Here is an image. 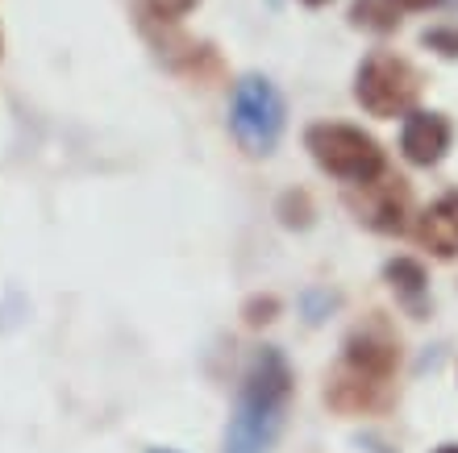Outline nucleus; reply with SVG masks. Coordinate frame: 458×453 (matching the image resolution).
<instances>
[{"instance_id": "f257e3e1", "label": "nucleus", "mask_w": 458, "mask_h": 453, "mask_svg": "<svg viewBox=\"0 0 458 453\" xmlns=\"http://www.w3.org/2000/svg\"><path fill=\"white\" fill-rule=\"evenodd\" d=\"M292 399V370L279 349H263L254 366L246 370L238 407L225 432V453H271L279 429H284V407Z\"/></svg>"}, {"instance_id": "f03ea898", "label": "nucleus", "mask_w": 458, "mask_h": 453, "mask_svg": "<svg viewBox=\"0 0 458 453\" xmlns=\"http://www.w3.org/2000/svg\"><path fill=\"white\" fill-rule=\"evenodd\" d=\"M304 142L313 150L317 167L346 183H371L375 175H384V155L375 138L354 125H313L304 133Z\"/></svg>"}, {"instance_id": "7ed1b4c3", "label": "nucleus", "mask_w": 458, "mask_h": 453, "mask_svg": "<svg viewBox=\"0 0 458 453\" xmlns=\"http://www.w3.org/2000/svg\"><path fill=\"white\" fill-rule=\"evenodd\" d=\"M229 125H233V138H238L250 155H271L284 133V100L267 80L259 75H246L238 88H233V105H229Z\"/></svg>"}, {"instance_id": "20e7f679", "label": "nucleus", "mask_w": 458, "mask_h": 453, "mask_svg": "<svg viewBox=\"0 0 458 453\" xmlns=\"http://www.w3.org/2000/svg\"><path fill=\"white\" fill-rule=\"evenodd\" d=\"M417 88H421L417 71L404 59H396V55H371L359 67V80H354V96H359V105L371 117H400V113H409V105L417 100Z\"/></svg>"}, {"instance_id": "39448f33", "label": "nucleus", "mask_w": 458, "mask_h": 453, "mask_svg": "<svg viewBox=\"0 0 458 453\" xmlns=\"http://www.w3.org/2000/svg\"><path fill=\"white\" fill-rule=\"evenodd\" d=\"M396 337L387 329L384 321H367L362 329H354L346 341V366L362 370V374H371V379H384L396 370Z\"/></svg>"}, {"instance_id": "423d86ee", "label": "nucleus", "mask_w": 458, "mask_h": 453, "mask_svg": "<svg viewBox=\"0 0 458 453\" xmlns=\"http://www.w3.org/2000/svg\"><path fill=\"white\" fill-rule=\"evenodd\" d=\"M400 150L417 167H434L450 150V121L437 113H409L404 130H400Z\"/></svg>"}, {"instance_id": "0eeeda50", "label": "nucleus", "mask_w": 458, "mask_h": 453, "mask_svg": "<svg viewBox=\"0 0 458 453\" xmlns=\"http://www.w3.org/2000/svg\"><path fill=\"white\" fill-rule=\"evenodd\" d=\"M359 188H362V200H354L359 221H367V225L379 229V233H396V229H404V204H409L404 183L400 180H379V175H375L371 183H359Z\"/></svg>"}, {"instance_id": "6e6552de", "label": "nucleus", "mask_w": 458, "mask_h": 453, "mask_svg": "<svg viewBox=\"0 0 458 453\" xmlns=\"http://www.w3.org/2000/svg\"><path fill=\"white\" fill-rule=\"evenodd\" d=\"M421 241L437 258H454L458 254V196H442L437 204H429V213L421 216Z\"/></svg>"}, {"instance_id": "1a4fd4ad", "label": "nucleus", "mask_w": 458, "mask_h": 453, "mask_svg": "<svg viewBox=\"0 0 458 453\" xmlns=\"http://www.w3.org/2000/svg\"><path fill=\"white\" fill-rule=\"evenodd\" d=\"M379 395H384V379H371V374H362L354 366H342V374L329 382L326 399L342 412H359V407H375L379 404Z\"/></svg>"}, {"instance_id": "9d476101", "label": "nucleus", "mask_w": 458, "mask_h": 453, "mask_svg": "<svg viewBox=\"0 0 458 453\" xmlns=\"http://www.w3.org/2000/svg\"><path fill=\"white\" fill-rule=\"evenodd\" d=\"M387 279H392V287H396L400 296L409 299L412 308H421V291H425V274H421V266L412 263V258H396V263L387 266Z\"/></svg>"}, {"instance_id": "9b49d317", "label": "nucleus", "mask_w": 458, "mask_h": 453, "mask_svg": "<svg viewBox=\"0 0 458 453\" xmlns=\"http://www.w3.org/2000/svg\"><path fill=\"white\" fill-rule=\"evenodd\" d=\"M425 42L442 55H458V29H434V34H425Z\"/></svg>"}, {"instance_id": "f8f14e48", "label": "nucleus", "mask_w": 458, "mask_h": 453, "mask_svg": "<svg viewBox=\"0 0 458 453\" xmlns=\"http://www.w3.org/2000/svg\"><path fill=\"white\" fill-rule=\"evenodd\" d=\"M387 4H392L396 13H400V9L412 13V9H429V4H437V0H387Z\"/></svg>"}, {"instance_id": "ddd939ff", "label": "nucleus", "mask_w": 458, "mask_h": 453, "mask_svg": "<svg viewBox=\"0 0 458 453\" xmlns=\"http://www.w3.org/2000/svg\"><path fill=\"white\" fill-rule=\"evenodd\" d=\"M437 453H458V445H442V449H437Z\"/></svg>"}, {"instance_id": "4468645a", "label": "nucleus", "mask_w": 458, "mask_h": 453, "mask_svg": "<svg viewBox=\"0 0 458 453\" xmlns=\"http://www.w3.org/2000/svg\"><path fill=\"white\" fill-rule=\"evenodd\" d=\"M304 4H326V0H304Z\"/></svg>"}, {"instance_id": "2eb2a0df", "label": "nucleus", "mask_w": 458, "mask_h": 453, "mask_svg": "<svg viewBox=\"0 0 458 453\" xmlns=\"http://www.w3.org/2000/svg\"><path fill=\"white\" fill-rule=\"evenodd\" d=\"M163 453H167V449H163Z\"/></svg>"}]
</instances>
